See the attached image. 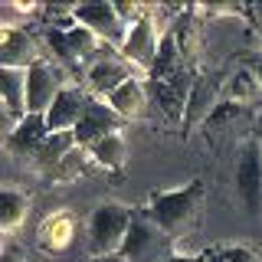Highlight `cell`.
Listing matches in <instances>:
<instances>
[{
  "label": "cell",
  "mask_w": 262,
  "mask_h": 262,
  "mask_svg": "<svg viewBox=\"0 0 262 262\" xmlns=\"http://www.w3.org/2000/svg\"><path fill=\"white\" fill-rule=\"evenodd\" d=\"M236 200L249 216H262V141L256 135L239 147L236 158Z\"/></svg>",
  "instance_id": "cell-4"
},
{
  "label": "cell",
  "mask_w": 262,
  "mask_h": 262,
  "mask_svg": "<svg viewBox=\"0 0 262 262\" xmlns=\"http://www.w3.org/2000/svg\"><path fill=\"white\" fill-rule=\"evenodd\" d=\"M223 82L226 79H220L216 72H196L190 102H187V112H184V135L193 131L196 125H207V118L220 105V98H223Z\"/></svg>",
  "instance_id": "cell-11"
},
{
  "label": "cell",
  "mask_w": 262,
  "mask_h": 262,
  "mask_svg": "<svg viewBox=\"0 0 262 262\" xmlns=\"http://www.w3.org/2000/svg\"><path fill=\"white\" fill-rule=\"evenodd\" d=\"M69 85L66 82V69L53 59H39L27 69V115H46L53 108L56 95Z\"/></svg>",
  "instance_id": "cell-5"
},
{
  "label": "cell",
  "mask_w": 262,
  "mask_h": 262,
  "mask_svg": "<svg viewBox=\"0 0 262 262\" xmlns=\"http://www.w3.org/2000/svg\"><path fill=\"white\" fill-rule=\"evenodd\" d=\"M193 82H196V72L180 69L167 79H147V89H151L158 108L167 115L170 121H180V125H184V112H187V102H190Z\"/></svg>",
  "instance_id": "cell-8"
},
{
  "label": "cell",
  "mask_w": 262,
  "mask_h": 262,
  "mask_svg": "<svg viewBox=\"0 0 262 262\" xmlns=\"http://www.w3.org/2000/svg\"><path fill=\"white\" fill-rule=\"evenodd\" d=\"M243 115H246V108H239V105L223 102V98H220V105L213 108V115L207 118V135H210V128H223V125H229V121L243 118Z\"/></svg>",
  "instance_id": "cell-25"
},
{
  "label": "cell",
  "mask_w": 262,
  "mask_h": 262,
  "mask_svg": "<svg viewBox=\"0 0 262 262\" xmlns=\"http://www.w3.org/2000/svg\"><path fill=\"white\" fill-rule=\"evenodd\" d=\"M4 262H20V252H16V249H7L4 252Z\"/></svg>",
  "instance_id": "cell-31"
},
{
  "label": "cell",
  "mask_w": 262,
  "mask_h": 262,
  "mask_svg": "<svg viewBox=\"0 0 262 262\" xmlns=\"http://www.w3.org/2000/svg\"><path fill=\"white\" fill-rule=\"evenodd\" d=\"M203 203H207V187L203 180H190V184L177 187V190H151L144 207H138L151 223H158L174 243L187 239L200 223Z\"/></svg>",
  "instance_id": "cell-1"
},
{
  "label": "cell",
  "mask_w": 262,
  "mask_h": 262,
  "mask_svg": "<svg viewBox=\"0 0 262 262\" xmlns=\"http://www.w3.org/2000/svg\"><path fill=\"white\" fill-rule=\"evenodd\" d=\"M105 102H108L125 121H135V118H141L144 108H147V85L135 76V79H128L121 89H115Z\"/></svg>",
  "instance_id": "cell-19"
},
{
  "label": "cell",
  "mask_w": 262,
  "mask_h": 262,
  "mask_svg": "<svg viewBox=\"0 0 262 262\" xmlns=\"http://www.w3.org/2000/svg\"><path fill=\"white\" fill-rule=\"evenodd\" d=\"M95 262H128V259L118 252V256H105V259H95Z\"/></svg>",
  "instance_id": "cell-32"
},
{
  "label": "cell",
  "mask_w": 262,
  "mask_h": 262,
  "mask_svg": "<svg viewBox=\"0 0 262 262\" xmlns=\"http://www.w3.org/2000/svg\"><path fill=\"white\" fill-rule=\"evenodd\" d=\"M85 105H89V92L82 85H76V82H69V85L56 95L53 108L46 112L49 131H76L82 112H85Z\"/></svg>",
  "instance_id": "cell-14"
},
{
  "label": "cell",
  "mask_w": 262,
  "mask_h": 262,
  "mask_svg": "<svg viewBox=\"0 0 262 262\" xmlns=\"http://www.w3.org/2000/svg\"><path fill=\"white\" fill-rule=\"evenodd\" d=\"M174 252H177V243L158 223H151L141 210H135L125 246H121V256L128 262H167Z\"/></svg>",
  "instance_id": "cell-3"
},
{
  "label": "cell",
  "mask_w": 262,
  "mask_h": 262,
  "mask_svg": "<svg viewBox=\"0 0 262 262\" xmlns=\"http://www.w3.org/2000/svg\"><path fill=\"white\" fill-rule=\"evenodd\" d=\"M167 262H207V259H203V252H200V256H190V252H174Z\"/></svg>",
  "instance_id": "cell-28"
},
{
  "label": "cell",
  "mask_w": 262,
  "mask_h": 262,
  "mask_svg": "<svg viewBox=\"0 0 262 262\" xmlns=\"http://www.w3.org/2000/svg\"><path fill=\"white\" fill-rule=\"evenodd\" d=\"M76 239V213L72 210H56L39 223L36 229V246L43 252H62Z\"/></svg>",
  "instance_id": "cell-16"
},
{
  "label": "cell",
  "mask_w": 262,
  "mask_h": 262,
  "mask_svg": "<svg viewBox=\"0 0 262 262\" xmlns=\"http://www.w3.org/2000/svg\"><path fill=\"white\" fill-rule=\"evenodd\" d=\"M220 252H223L226 262H259V252L249 249V246L243 243H229V246H220Z\"/></svg>",
  "instance_id": "cell-26"
},
{
  "label": "cell",
  "mask_w": 262,
  "mask_h": 262,
  "mask_svg": "<svg viewBox=\"0 0 262 262\" xmlns=\"http://www.w3.org/2000/svg\"><path fill=\"white\" fill-rule=\"evenodd\" d=\"M27 213H30V196L23 190H16V187H4V193H0V229L4 233L20 229Z\"/></svg>",
  "instance_id": "cell-22"
},
{
  "label": "cell",
  "mask_w": 262,
  "mask_h": 262,
  "mask_svg": "<svg viewBox=\"0 0 262 262\" xmlns=\"http://www.w3.org/2000/svg\"><path fill=\"white\" fill-rule=\"evenodd\" d=\"M85 92L92 95V98H108L115 89H121L128 79H135V66L121 59V53L118 49H112V53H105L102 59H95L92 66L85 69Z\"/></svg>",
  "instance_id": "cell-7"
},
{
  "label": "cell",
  "mask_w": 262,
  "mask_h": 262,
  "mask_svg": "<svg viewBox=\"0 0 262 262\" xmlns=\"http://www.w3.org/2000/svg\"><path fill=\"white\" fill-rule=\"evenodd\" d=\"M223 102H233L239 108L249 112L256 102H262V85L256 79V72L249 66H239L236 72H229L226 82H223Z\"/></svg>",
  "instance_id": "cell-18"
},
{
  "label": "cell",
  "mask_w": 262,
  "mask_h": 262,
  "mask_svg": "<svg viewBox=\"0 0 262 262\" xmlns=\"http://www.w3.org/2000/svg\"><path fill=\"white\" fill-rule=\"evenodd\" d=\"M43 59L39 39L23 27L0 30V69H23L27 72L33 62Z\"/></svg>",
  "instance_id": "cell-12"
},
{
  "label": "cell",
  "mask_w": 262,
  "mask_h": 262,
  "mask_svg": "<svg viewBox=\"0 0 262 262\" xmlns=\"http://www.w3.org/2000/svg\"><path fill=\"white\" fill-rule=\"evenodd\" d=\"M72 147H79V144H76V135H72V131H53V135L46 138V144L36 151L33 164H36L39 174H46V177H49V174L56 170V164H59L66 154L72 151Z\"/></svg>",
  "instance_id": "cell-21"
},
{
  "label": "cell",
  "mask_w": 262,
  "mask_h": 262,
  "mask_svg": "<svg viewBox=\"0 0 262 262\" xmlns=\"http://www.w3.org/2000/svg\"><path fill=\"white\" fill-rule=\"evenodd\" d=\"M0 95L10 125H20L27 118V72L23 69H0Z\"/></svg>",
  "instance_id": "cell-17"
},
{
  "label": "cell",
  "mask_w": 262,
  "mask_h": 262,
  "mask_svg": "<svg viewBox=\"0 0 262 262\" xmlns=\"http://www.w3.org/2000/svg\"><path fill=\"white\" fill-rule=\"evenodd\" d=\"M89 161L92 158H89L85 147H72V151L56 164V170L49 174V180H53V184H72V180H79L89 170Z\"/></svg>",
  "instance_id": "cell-24"
},
{
  "label": "cell",
  "mask_w": 262,
  "mask_h": 262,
  "mask_svg": "<svg viewBox=\"0 0 262 262\" xmlns=\"http://www.w3.org/2000/svg\"><path fill=\"white\" fill-rule=\"evenodd\" d=\"M89 158H92V164H98V167L105 170H121L128 161V141L121 131H112V135H105L102 141H95L92 147H89Z\"/></svg>",
  "instance_id": "cell-20"
},
{
  "label": "cell",
  "mask_w": 262,
  "mask_h": 262,
  "mask_svg": "<svg viewBox=\"0 0 262 262\" xmlns=\"http://www.w3.org/2000/svg\"><path fill=\"white\" fill-rule=\"evenodd\" d=\"M158 49H161V36H158V23H154V16H144V20H138L135 27L128 30V39L125 46L118 49L121 59L131 62L135 69H141L144 76L154 69V59H158Z\"/></svg>",
  "instance_id": "cell-10"
},
{
  "label": "cell",
  "mask_w": 262,
  "mask_h": 262,
  "mask_svg": "<svg viewBox=\"0 0 262 262\" xmlns=\"http://www.w3.org/2000/svg\"><path fill=\"white\" fill-rule=\"evenodd\" d=\"M121 125H125V118H121L118 112L112 108L108 102H102V98H89L85 112H82L79 125H76V144L79 147H92L95 141H102L105 135H112V131H121Z\"/></svg>",
  "instance_id": "cell-9"
},
{
  "label": "cell",
  "mask_w": 262,
  "mask_h": 262,
  "mask_svg": "<svg viewBox=\"0 0 262 262\" xmlns=\"http://www.w3.org/2000/svg\"><path fill=\"white\" fill-rule=\"evenodd\" d=\"M53 135L46 125V115H27V118L20 121V125L10 128V135H7V151L16 154V158H36V151L46 144V138Z\"/></svg>",
  "instance_id": "cell-15"
},
{
  "label": "cell",
  "mask_w": 262,
  "mask_h": 262,
  "mask_svg": "<svg viewBox=\"0 0 262 262\" xmlns=\"http://www.w3.org/2000/svg\"><path fill=\"white\" fill-rule=\"evenodd\" d=\"M180 69H187L184 62H180V49H177V39H174V33H164L161 36V49H158V59H154V69L147 72V79H167V76H174V72Z\"/></svg>",
  "instance_id": "cell-23"
},
{
  "label": "cell",
  "mask_w": 262,
  "mask_h": 262,
  "mask_svg": "<svg viewBox=\"0 0 262 262\" xmlns=\"http://www.w3.org/2000/svg\"><path fill=\"white\" fill-rule=\"evenodd\" d=\"M72 20L79 23V27L92 30L98 39H102L105 46L112 49H121L128 39V27L121 23V16L115 13V4L108 0H95V4H79L72 7Z\"/></svg>",
  "instance_id": "cell-6"
},
{
  "label": "cell",
  "mask_w": 262,
  "mask_h": 262,
  "mask_svg": "<svg viewBox=\"0 0 262 262\" xmlns=\"http://www.w3.org/2000/svg\"><path fill=\"white\" fill-rule=\"evenodd\" d=\"M256 138H259V141H262V121H259V128H256Z\"/></svg>",
  "instance_id": "cell-33"
},
{
  "label": "cell",
  "mask_w": 262,
  "mask_h": 262,
  "mask_svg": "<svg viewBox=\"0 0 262 262\" xmlns=\"http://www.w3.org/2000/svg\"><path fill=\"white\" fill-rule=\"evenodd\" d=\"M203 259H207V262H226L223 252H220V246H210V249H203Z\"/></svg>",
  "instance_id": "cell-29"
},
{
  "label": "cell",
  "mask_w": 262,
  "mask_h": 262,
  "mask_svg": "<svg viewBox=\"0 0 262 262\" xmlns=\"http://www.w3.org/2000/svg\"><path fill=\"white\" fill-rule=\"evenodd\" d=\"M135 210H128L125 203H98L89 216V256L105 259V256H118L125 246L128 226Z\"/></svg>",
  "instance_id": "cell-2"
},
{
  "label": "cell",
  "mask_w": 262,
  "mask_h": 262,
  "mask_svg": "<svg viewBox=\"0 0 262 262\" xmlns=\"http://www.w3.org/2000/svg\"><path fill=\"white\" fill-rule=\"evenodd\" d=\"M246 16H252V27H259V30H262V4L246 7Z\"/></svg>",
  "instance_id": "cell-27"
},
{
  "label": "cell",
  "mask_w": 262,
  "mask_h": 262,
  "mask_svg": "<svg viewBox=\"0 0 262 262\" xmlns=\"http://www.w3.org/2000/svg\"><path fill=\"white\" fill-rule=\"evenodd\" d=\"M170 33H174V39H177L180 62H184L190 72H196V66H200V53H203V23H200V13H196L193 7H184V13L170 23Z\"/></svg>",
  "instance_id": "cell-13"
},
{
  "label": "cell",
  "mask_w": 262,
  "mask_h": 262,
  "mask_svg": "<svg viewBox=\"0 0 262 262\" xmlns=\"http://www.w3.org/2000/svg\"><path fill=\"white\" fill-rule=\"evenodd\" d=\"M249 69H252V72H256V79H259V85H262V56H259V59H256V62H252V66H249Z\"/></svg>",
  "instance_id": "cell-30"
}]
</instances>
